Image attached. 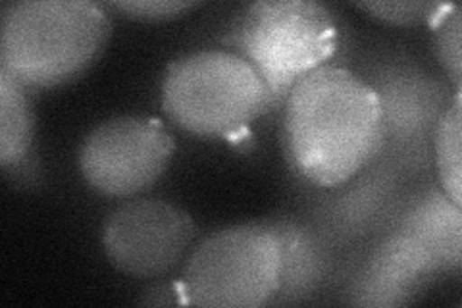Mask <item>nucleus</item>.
<instances>
[{
    "instance_id": "f257e3e1",
    "label": "nucleus",
    "mask_w": 462,
    "mask_h": 308,
    "mask_svg": "<svg viewBox=\"0 0 462 308\" xmlns=\"http://www.w3.org/2000/svg\"><path fill=\"white\" fill-rule=\"evenodd\" d=\"M283 102L285 153L305 182L337 187L382 154L380 98L355 71L324 64L302 78Z\"/></svg>"
},
{
    "instance_id": "f03ea898",
    "label": "nucleus",
    "mask_w": 462,
    "mask_h": 308,
    "mask_svg": "<svg viewBox=\"0 0 462 308\" xmlns=\"http://www.w3.org/2000/svg\"><path fill=\"white\" fill-rule=\"evenodd\" d=\"M110 37L105 8L89 0H22L3 8L0 71L23 87L78 78Z\"/></svg>"
},
{
    "instance_id": "7ed1b4c3",
    "label": "nucleus",
    "mask_w": 462,
    "mask_h": 308,
    "mask_svg": "<svg viewBox=\"0 0 462 308\" xmlns=\"http://www.w3.org/2000/svg\"><path fill=\"white\" fill-rule=\"evenodd\" d=\"M162 108L173 124L205 137H229L273 108L256 70L231 51H197L166 66Z\"/></svg>"
},
{
    "instance_id": "20e7f679",
    "label": "nucleus",
    "mask_w": 462,
    "mask_h": 308,
    "mask_svg": "<svg viewBox=\"0 0 462 308\" xmlns=\"http://www.w3.org/2000/svg\"><path fill=\"white\" fill-rule=\"evenodd\" d=\"M229 42L268 87L273 107L337 49V25L312 0H263L234 25Z\"/></svg>"
},
{
    "instance_id": "39448f33",
    "label": "nucleus",
    "mask_w": 462,
    "mask_h": 308,
    "mask_svg": "<svg viewBox=\"0 0 462 308\" xmlns=\"http://www.w3.org/2000/svg\"><path fill=\"white\" fill-rule=\"evenodd\" d=\"M282 280L280 241L264 222L210 233L185 264L181 303L256 308L276 299Z\"/></svg>"
},
{
    "instance_id": "423d86ee",
    "label": "nucleus",
    "mask_w": 462,
    "mask_h": 308,
    "mask_svg": "<svg viewBox=\"0 0 462 308\" xmlns=\"http://www.w3.org/2000/svg\"><path fill=\"white\" fill-rule=\"evenodd\" d=\"M176 151V141L161 120L118 116L97 126L79 151L85 182L108 197H134L149 189Z\"/></svg>"
},
{
    "instance_id": "0eeeda50",
    "label": "nucleus",
    "mask_w": 462,
    "mask_h": 308,
    "mask_svg": "<svg viewBox=\"0 0 462 308\" xmlns=\"http://www.w3.org/2000/svg\"><path fill=\"white\" fill-rule=\"evenodd\" d=\"M195 222L178 204L141 199L116 209L103 224V248L116 270L134 277L168 272L185 257Z\"/></svg>"
},
{
    "instance_id": "6e6552de",
    "label": "nucleus",
    "mask_w": 462,
    "mask_h": 308,
    "mask_svg": "<svg viewBox=\"0 0 462 308\" xmlns=\"http://www.w3.org/2000/svg\"><path fill=\"white\" fill-rule=\"evenodd\" d=\"M368 83L382 105L383 146L414 154L449 107L441 83L402 62L382 66Z\"/></svg>"
},
{
    "instance_id": "1a4fd4ad",
    "label": "nucleus",
    "mask_w": 462,
    "mask_h": 308,
    "mask_svg": "<svg viewBox=\"0 0 462 308\" xmlns=\"http://www.w3.org/2000/svg\"><path fill=\"white\" fill-rule=\"evenodd\" d=\"M436 272L441 266L424 247L387 229L358 262L346 295L363 306H399L409 303Z\"/></svg>"
},
{
    "instance_id": "9d476101",
    "label": "nucleus",
    "mask_w": 462,
    "mask_h": 308,
    "mask_svg": "<svg viewBox=\"0 0 462 308\" xmlns=\"http://www.w3.org/2000/svg\"><path fill=\"white\" fill-rule=\"evenodd\" d=\"M402 170L395 160L378 156L365 170L353 175V183L345 182L339 193L322 199L318 204L316 226L328 236L341 239L363 238L383 224L389 216L387 207H393L399 195Z\"/></svg>"
},
{
    "instance_id": "9b49d317",
    "label": "nucleus",
    "mask_w": 462,
    "mask_h": 308,
    "mask_svg": "<svg viewBox=\"0 0 462 308\" xmlns=\"http://www.w3.org/2000/svg\"><path fill=\"white\" fill-rule=\"evenodd\" d=\"M264 224L276 233L282 251V280L273 301L299 303L309 299L334 268L329 236L322 228L291 218L266 219Z\"/></svg>"
},
{
    "instance_id": "f8f14e48",
    "label": "nucleus",
    "mask_w": 462,
    "mask_h": 308,
    "mask_svg": "<svg viewBox=\"0 0 462 308\" xmlns=\"http://www.w3.org/2000/svg\"><path fill=\"white\" fill-rule=\"evenodd\" d=\"M387 229L411 238L438 260L441 270L460 266V207L443 193V189H430L411 201L401 214L393 216Z\"/></svg>"
},
{
    "instance_id": "ddd939ff",
    "label": "nucleus",
    "mask_w": 462,
    "mask_h": 308,
    "mask_svg": "<svg viewBox=\"0 0 462 308\" xmlns=\"http://www.w3.org/2000/svg\"><path fill=\"white\" fill-rule=\"evenodd\" d=\"M35 134L33 108L25 87L0 71V163L16 166L27 158Z\"/></svg>"
},
{
    "instance_id": "4468645a",
    "label": "nucleus",
    "mask_w": 462,
    "mask_h": 308,
    "mask_svg": "<svg viewBox=\"0 0 462 308\" xmlns=\"http://www.w3.org/2000/svg\"><path fill=\"white\" fill-rule=\"evenodd\" d=\"M433 151H436V166L441 182L443 193L449 197L457 207H462V102L460 91L447 107L433 127Z\"/></svg>"
},
{
    "instance_id": "2eb2a0df",
    "label": "nucleus",
    "mask_w": 462,
    "mask_h": 308,
    "mask_svg": "<svg viewBox=\"0 0 462 308\" xmlns=\"http://www.w3.org/2000/svg\"><path fill=\"white\" fill-rule=\"evenodd\" d=\"M436 29V52L441 66L449 73L455 83V89L460 91L462 85V25H460V6L441 5L430 20Z\"/></svg>"
},
{
    "instance_id": "dca6fc26",
    "label": "nucleus",
    "mask_w": 462,
    "mask_h": 308,
    "mask_svg": "<svg viewBox=\"0 0 462 308\" xmlns=\"http://www.w3.org/2000/svg\"><path fill=\"white\" fill-rule=\"evenodd\" d=\"M356 6L382 22L409 25V23H418L424 20L430 22L441 5L412 0V3H358Z\"/></svg>"
},
{
    "instance_id": "f3484780",
    "label": "nucleus",
    "mask_w": 462,
    "mask_h": 308,
    "mask_svg": "<svg viewBox=\"0 0 462 308\" xmlns=\"http://www.w3.org/2000/svg\"><path fill=\"white\" fill-rule=\"evenodd\" d=\"M110 6L127 14L129 18L168 20L197 6V3H185V0H116V3H110Z\"/></svg>"
}]
</instances>
